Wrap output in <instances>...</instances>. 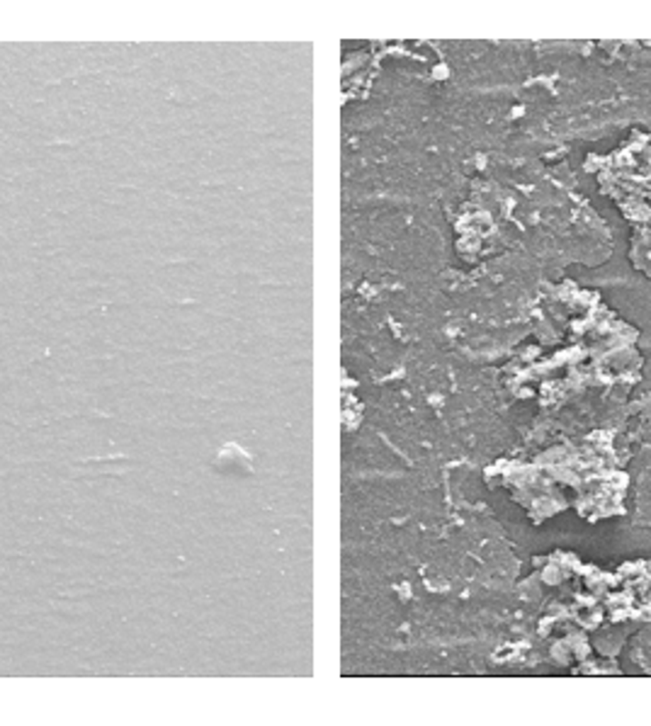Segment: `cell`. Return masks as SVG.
Returning <instances> with one entry per match:
<instances>
[{"label": "cell", "mask_w": 651, "mask_h": 726, "mask_svg": "<svg viewBox=\"0 0 651 726\" xmlns=\"http://www.w3.org/2000/svg\"><path fill=\"white\" fill-rule=\"evenodd\" d=\"M215 469L224 476H248L253 474V460L251 454L245 453L241 445H236V443H226V445L216 453Z\"/></svg>", "instance_id": "1"}]
</instances>
